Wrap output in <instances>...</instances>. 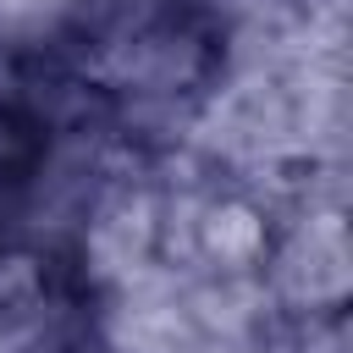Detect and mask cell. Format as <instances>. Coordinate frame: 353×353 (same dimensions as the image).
Instances as JSON below:
<instances>
[{"label":"cell","mask_w":353,"mask_h":353,"mask_svg":"<svg viewBox=\"0 0 353 353\" xmlns=\"http://www.w3.org/2000/svg\"><path fill=\"white\" fill-rule=\"evenodd\" d=\"M221 33L176 0H132L88 22L72 44V77L105 99H176L215 72Z\"/></svg>","instance_id":"obj_1"}]
</instances>
